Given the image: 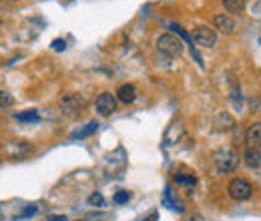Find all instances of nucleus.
I'll list each match as a JSON object with an SVG mask.
<instances>
[{
    "instance_id": "f257e3e1",
    "label": "nucleus",
    "mask_w": 261,
    "mask_h": 221,
    "mask_svg": "<svg viewBox=\"0 0 261 221\" xmlns=\"http://www.w3.org/2000/svg\"><path fill=\"white\" fill-rule=\"evenodd\" d=\"M59 105H61V113L65 117H70V119L83 115V111H85V99L81 95H76V93H66V95H63L61 101H59Z\"/></svg>"
},
{
    "instance_id": "f03ea898",
    "label": "nucleus",
    "mask_w": 261,
    "mask_h": 221,
    "mask_svg": "<svg viewBox=\"0 0 261 221\" xmlns=\"http://www.w3.org/2000/svg\"><path fill=\"white\" fill-rule=\"evenodd\" d=\"M227 191L235 201H247V199L253 195L251 183H249L247 179H243V177H235V179H231L227 185Z\"/></svg>"
},
{
    "instance_id": "7ed1b4c3",
    "label": "nucleus",
    "mask_w": 261,
    "mask_h": 221,
    "mask_svg": "<svg viewBox=\"0 0 261 221\" xmlns=\"http://www.w3.org/2000/svg\"><path fill=\"white\" fill-rule=\"evenodd\" d=\"M157 48H159L161 53H165V55H169V57H175V55H181V53H183V40H181L177 34L167 32L163 36H159Z\"/></svg>"
},
{
    "instance_id": "20e7f679",
    "label": "nucleus",
    "mask_w": 261,
    "mask_h": 221,
    "mask_svg": "<svg viewBox=\"0 0 261 221\" xmlns=\"http://www.w3.org/2000/svg\"><path fill=\"white\" fill-rule=\"evenodd\" d=\"M213 163H215V169L219 173H231V171H235L239 159L231 149H219L215 153V157H213Z\"/></svg>"
},
{
    "instance_id": "39448f33",
    "label": "nucleus",
    "mask_w": 261,
    "mask_h": 221,
    "mask_svg": "<svg viewBox=\"0 0 261 221\" xmlns=\"http://www.w3.org/2000/svg\"><path fill=\"white\" fill-rule=\"evenodd\" d=\"M95 109L100 117H109L117 111V99L111 95V93H100L95 101Z\"/></svg>"
},
{
    "instance_id": "423d86ee",
    "label": "nucleus",
    "mask_w": 261,
    "mask_h": 221,
    "mask_svg": "<svg viewBox=\"0 0 261 221\" xmlns=\"http://www.w3.org/2000/svg\"><path fill=\"white\" fill-rule=\"evenodd\" d=\"M193 40H195L199 46L211 48L217 42V34H215L213 29H209V27H197L195 31H193Z\"/></svg>"
},
{
    "instance_id": "0eeeda50",
    "label": "nucleus",
    "mask_w": 261,
    "mask_h": 221,
    "mask_svg": "<svg viewBox=\"0 0 261 221\" xmlns=\"http://www.w3.org/2000/svg\"><path fill=\"white\" fill-rule=\"evenodd\" d=\"M213 27L219 29L223 34H231V32L235 31V20H233L229 14H217V16L213 18Z\"/></svg>"
},
{
    "instance_id": "6e6552de",
    "label": "nucleus",
    "mask_w": 261,
    "mask_h": 221,
    "mask_svg": "<svg viewBox=\"0 0 261 221\" xmlns=\"http://www.w3.org/2000/svg\"><path fill=\"white\" fill-rule=\"evenodd\" d=\"M243 163H245L247 167H251V169H257L261 165V151L255 149V147H247V149L243 151Z\"/></svg>"
},
{
    "instance_id": "1a4fd4ad",
    "label": "nucleus",
    "mask_w": 261,
    "mask_h": 221,
    "mask_svg": "<svg viewBox=\"0 0 261 221\" xmlns=\"http://www.w3.org/2000/svg\"><path fill=\"white\" fill-rule=\"evenodd\" d=\"M245 139H247L249 147L259 149V147H261V123H253V125H249Z\"/></svg>"
},
{
    "instance_id": "9d476101",
    "label": "nucleus",
    "mask_w": 261,
    "mask_h": 221,
    "mask_svg": "<svg viewBox=\"0 0 261 221\" xmlns=\"http://www.w3.org/2000/svg\"><path fill=\"white\" fill-rule=\"evenodd\" d=\"M135 96H137L135 85H121L119 91H117V99H119L121 103H125V105H130V103L135 101Z\"/></svg>"
},
{
    "instance_id": "9b49d317",
    "label": "nucleus",
    "mask_w": 261,
    "mask_h": 221,
    "mask_svg": "<svg viewBox=\"0 0 261 221\" xmlns=\"http://www.w3.org/2000/svg\"><path fill=\"white\" fill-rule=\"evenodd\" d=\"M245 4H247V0H223L225 10L231 12V14H239V12H243V10H245Z\"/></svg>"
},
{
    "instance_id": "f8f14e48",
    "label": "nucleus",
    "mask_w": 261,
    "mask_h": 221,
    "mask_svg": "<svg viewBox=\"0 0 261 221\" xmlns=\"http://www.w3.org/2000/svg\"><path fill=\"white\" fill-rule=\"evenodd\" d=\"M16 119H18L20 123L33 125V123H38V121H40V115L36 113V109H31V111H24V113H16Z\"/></svg>"
},
{
    "instance_id": "ddd939ff",
    "label": "nucleus",
    "mask_w": 261,
    "mask_h": 221,
    "mask_svg": "<svg viewBox=\"0 0 261 221\" xmlns=\"http://www.w3.org/2000/svg\"><path fill=\"white\" fill-rule=\"evenodd\" d=\"M97 129H98V123H97V121H91V123H89L87 127H83V129L74 131V133H72L70 137H72V139H79V137L83 139V137H89V135H93V133H95Z\"/></svg>"
},
{
    "instance_id": "4468645a",
    "label": "nucleus",
    "mask_w": 261,
    "mask_h": 221,
    "mask_svg": "<svg viewBox=\"0 0 261 221\" xmlns=\"http://www.w3.org/2000/svg\"><path fill=\"white\" fill-rule=\"evenodd\" d=\"M215 125H217V129H233V119H231V115H227V113H219L217 115V121H215Z\"/></svg>"
},
{
    "instance_id": "2eb2a0df",
    "label": "nucleus",
    "mask_w": 261,
    "mask_h": 221,
    "mask_svg": "<svg viewBox=\"0 0 261 221\" xmlns=\"http://www.w3.org/2000/svg\"><path fill=\"white\" fill-rule=\"evenodd\" d=\"M175 181L181 183V185H187V187H193L197 183V179L193 175H183V173H177V175H175Z\"/></svg>"
},
{
    "instance_id": "dca6fc26",
    "label": "nucleus",
    "mask_w": 261,
    "mask_h": 221,
    "mask_svg": "<svg viewBox=\"0 0 261 221\" xmlns=\"http://www.w3.org/2000/svg\"><path fill=\"white\" fill-rule=\"evenodd\" d=\"M14 105V96L6 91H0V109H8Z\"/></svg>"
},
{
    "instance_id": "f3484780",
    "label": "nucleus",
    "mask_w": 261,
    "mask_h": 221,
    "mask_svg": "<svg viewBox=\"0 0 261 221\" xmlns=\"http://www.w3.org/2000/svg\"><path fill=\"white\" fill-rule=\"evenodd\" d=\"M89 205H93V207H102V205H105V197H102L100 193H93V195L89 197Z\"/></svg>"
},
{
    "instance_id": "a211bd4d",
    "label": "nucleus",
    "mask_w": 261,
    "mask_h": 221,
    "mask_svg": "<svg viewBox=\"0 0 261 221\" xmlns=\"http://www.w3.org/2000/svg\"><path fill=\"white\" fill-rule=\"evenodd\" d=\"M129 199H130L129 191H119V193L115 195V203H119V205H121V203H127Z\"/></svg>"
},
{
    "instance_id": "6ab92c4d",
    "label": "nucleus",
    "mask_w": 261,
    "mask_h": 221,
    "mask_svg": "<svg viewBox=\"0 0 261 221\" xmlns=\"http://www.w3.org/2000/svg\"><path fill=\"white\" fill-rule=\"evenodd\" d=\"M53 48L61 53V51H65L66 48V42L63 40V38H57V40H53Z\"/></svg>"
},
{
    "instance_id": "aec40b11",
    "label": "nucleus",
    "mask_w": 261,
    "mask_h": 221,
    "mask_svg": "<svg viewBox=\"0 0 261 221\" xmlns=\"http://www.w3.org/2000/svg\"><path fill=\"white\" fill-rule=\"evenodd\" d=\"M46 221H68V219H66V215H48Z\"/></svg>"
},
{
    "instance_id": "412c9836",
    "label": "nucleus",
    "mask_w": 261,
    "mask_h": 221,
    "mask_svg": "<svg viewBox=\"0 0 261 221\" xmlns=\"http://www.w3.org/2000/svg\"><path fill=\"white\" fill-rule=\"evenodd\" d=\"M36 213V207H29L27 211H24V217H31V215H34Z\"/></svg>"
},
{
    "instance_id": "4be33fe9",
    "label": "nucleus",
    "mask_w": 261,
    "mask_h": 221,
    "mask_svg": "<svg viewBox=\"0 0 261 221\" xmlns=\"http://www.w3.org/2000/svg\"><path fill=\"white\" fill-rule=\"evenodd\" d=\"M157 217H159L157 213H151V215H149V217H147L145 221H157Z\"/></svg>"
},
{
    "instance_id": "5701e85b",
    "label": "nucleus",
    "mask_w": 261,
    "mask_h": 221,
    "mask_svg": "<svg viewBox=\"0 0 261 221\" xmlns=\"http://www.w3.org/2000/svg\"><path fill=\"white\" fill-rule=\"evenodd\" d=\"M185 221H201V217H199V215H191L189 219H185Z\"/></svg>"
},
{
    "instance_id": "b1692460",
    "label": "nucleus",
    "mask_w": 261,
    "mask_h": 221,
    "mask_svg": "<svg viewBox=\"0 0 261 221\" xmlns=\"http://www.w3.org/2000/svg\"><path fill=\"white\" fill-rule=\"evenodd\" d=\"M12 2H16V0H12Z\"/></svg>"
}]
</instances>
